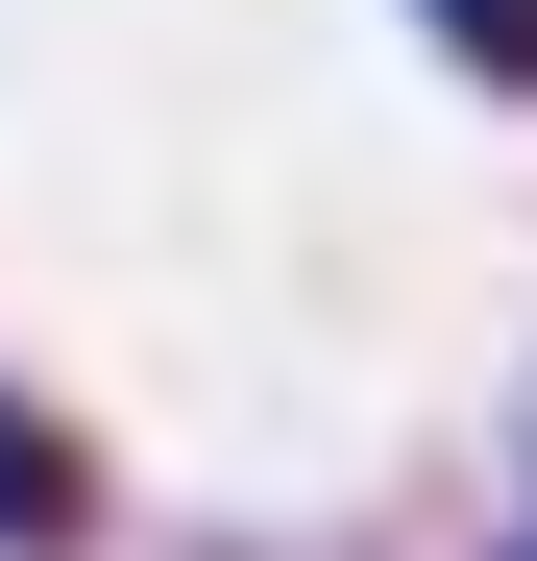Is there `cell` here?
Returning <instances> with one entry per match:
<instances>
[{
	"instance_id": "obj_1",
	"label": "cell",
	"mask_w": 537,
	"mask_h": 561,
	"mask_svg": "<svg viewBox=\"0 0 537 561\" xmlns=\"http://www.w3.org/2000/svg\"><path fill=\"white\" fill-rule=\"evenodd\" d=\"M439 49H465V73H513V99H537V0H439Z\"/></svg>"
},
{
	"instance_id": "obj_2",
	"label": "cell",
	"mask_w": 537,
	"mask_h": 561,
	"mask_svg": "<svg viewBox=\"0 0 537 561\" xmlns=\"http://www.w3.org/2000/svg\"><path fill=\"white\" fill-rule=\"evenodd\" d=\"M513 561H537V537H513Z\"/></svg>"
}]
</instances>
